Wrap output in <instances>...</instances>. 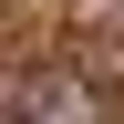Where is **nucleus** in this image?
I'll return each instance as SVG.
<instances>
[{"mask_svg":"<svg viewBox=\"0 0 124 124\" xmlns=\"http://www.w3.org/2000/svg\"><path fill=\"white\" fill-rule=\"evenodd\" d=\"M10 124H103V93L83 72H21L10 83Z\"/></svg>","mask_w":124,"mask_h":124,"instance_id":"1","label":"nucleus"}]
</instances>
